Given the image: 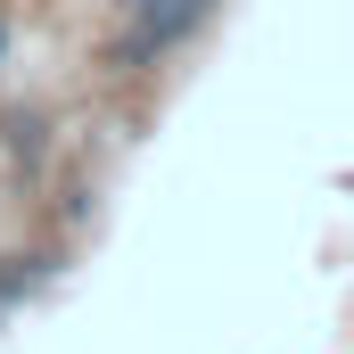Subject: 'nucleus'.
<instances>
[{"instance_id":"nucleus-3","label":"nucleus","mask_w":354,"mask_h":354,"mask_svg":"<svg viewBox=\"0 0 354 354\" xmlns=\"http://www.w3.org/2000/svg\"><path fill=\"white\" fill-rule=\"evenodd\" d=\"M0 58H8V25H0Z\"/></svg>"},{"instance_id":"nucleus-2","label":"nucleus","mask_w":354,"mask_h":354,"mask_svg":"<svg viewBox=\"0 0 354 354\" xmlns=\"http://www.w3.org/2000/svg\"><path fill=\"white\" fill-rule=\"evenodd\" d=\"M50 280V256H17V264H0V313L17 305V297H33Z\"/></svg>"},{"instance_id":"nucleus-1","label":"nucleus","mask_w":354,"mask_h":354,"mask_svg":"<svg viewBox=\"0 0 354 354\" xmlns=\"http://www.w3.org/2000/svg\"><path fill=\"white\" fill-rule=\"evenodd\" d=\"M206 8L214 0H115V33H107V66H124V75H140V66H157V58H174L181 41L206 25Z\"/></svg>"}]
</instances>
